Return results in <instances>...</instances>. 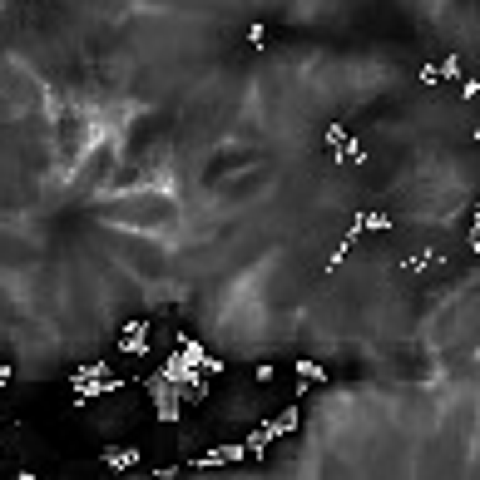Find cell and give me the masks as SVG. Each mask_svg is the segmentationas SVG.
<instances>
[{"mask_svg":"<svg viewBox=\"0 0 480 480\" xmlns=\"http://www.w3.org/2000/svg\"><path fill=\"white\" fill-rule=\"evenodd\" d=\"M456 80H466V70H461V55H446V60H441V85H456Z\"/></svg>","mask_w":480,"mask_h":480,"instance_id":"cell-7","label":"cell"},{"mask_svg":"<svg viewBox=\"0 0 480 480\" xmlns=\"http://www.w3.org/2000/svg\"><path fill=\"white\" fill-rule=\"evenodd\" d=\"M461 99H466V104H480V75L476 80H461Z\"/></svg>","mask_w":480,"mask_h":480,"instance_id":"cell-13","label":"cell"},{"mask_svg":"<svg viewBox=\"0 0 480 480\" xmlns=\"http://www.w3.org/2000/svg\"><path fill=\"white\" fill-rule=\"evenodd\" d=\"M322 144H327V149L337 154V149H347V144H352V129H347V124L337 119V124H327V129H322Z\"/></svg>","mask_w":480,"mask_h":480,"instance_id":"cell-4","label":"cell"},{"mask_svg":"<svg viewBox=\"0 0 480 480\" xmlns=\"http://www.w3.org/2000/svg\"><path fill=\"white\" fill-rule=\"evenodd\" d=\"M273 441H278V426H273V421H268V426H258V431H253V436H248V441H243V446H248V451H253V456H258V451H268V446H273Z\"/></svg>","mask_w":480,"mask_h":480,"instance_id":"cell-6","label":"cell"},{"mask_svg":"<svg viewBox=\"0 0 480 480\" xmlns=\"http://www.w3.org/2000/svg\"><path fill=\"white\" fill-rule=\"evenodd\" d=\"M416 80H421L426 90H441V60H426V65L416 70Z\"/></svg>","mask_w":480,"mask_h":480,"instance_id":"cell-8","label":"cell"},{"mask_svg":"<svg viewBox=\"0 0 480 480\" xmlns=\"http://www.w3.org/2000/svg\"><path fill=\"white\" fill-rule=\"evenodd\" d=\"M352 223H357L362 233H391V228H396V218H391V213H382V208H362Z\"/></svg>","mask_w":480,"mask_h":480,"instance_id":"cell-2","label":"cell"},{"mask_svg":"<svg viewBox=\"0 0 480 480\" xmlns=\"http://www.w3.org/2000/svg\"><path fill=\"white\" fill-rule=\"evenodd\" d=\"M243 45H248V50H268V45H273V30L258 20V25H248V30H243Z\"/></svg>","mask_w":480,"mask_h":480,"instance_id":"cell-5","label":"cell"},{"mask_svg":"<svg viewBox=\"0 0 480 480\" xmlns=\"http://www.w3.org/2000/svg\"><path fill=\"white\" fill-rule=\"evenodd\" d=\"M466 248L480 258V203H476V218H471V233H466Z\"/></svg>","mask_w":480,"mask_h":480,"instance_id":"cell-12","label":"cell"},{"mask_svg":"<svg viewBox=\"0 0 480 480\" xmlns=\"http://www.w3.org/2000/svg\"><path fill=\"white\" fill-rule=\"evenodd\" d=\"M104 466H114V471H134V466H139V451H134V446H109V451H104Z\"/></svg>","mask_w":480,"mask_h":480,"instance_id":"cell-3","label":"cell"},{"mask_svg":"<svg viewBox=\"0 0 480 480\" xmlns=\"http://www.w3.org/2000/svg\"><path fill=\"white\" fill-rule=\"evenodd\" d=\"M149 327H154V317H134V322L119 332V352H124V357H139V352H149Z\"/></svg>","mask_w":480,"mask_h":480,"instance_id":"cell-1","label":"cell"},{"mask_svg":"<svg viewBox=\"0 0 480 480\" xmlns=\"http://www.w3.org/2000/svg\"><path fill=\"white\" fill-rule=\"evenodd\" d=\"M297 377H302V382H307V386H312V382H327V372H322L317 362H307V357L297 362Z\"/></svg>","mask_w":480,"mask_h":480,"instance_id":"cell-11","label":"cell"},{"mask_svg":"<svg viewBox=\"0 0 480 480\" xmlns=\"http://www.w3.org/2000/svg\"><path fill=\"white\" fill-rule=\"evenodd\" d=\"M297 421H302V416H297V406H288V411H278V416H273L278 436H288V431H297Z\"/></svg>","mask_w":480,"mask_h":480,"instance_id":"cell-9","label":"cell"},{"mask_svg":"<svg viewBox=\"0 0 480 480\" xmlns=\"http://www.w3.org/2000/svg\"><path fill=\"white\" fill-rule=\"evenodd\" d=\"M431 263H441V253H431V248H426V253H416V258H406V273H426Z\"/></svg>","mask_w":480,"mask_h":480,"instance_id":"cell-10","label":"cell"}]
</instances>
